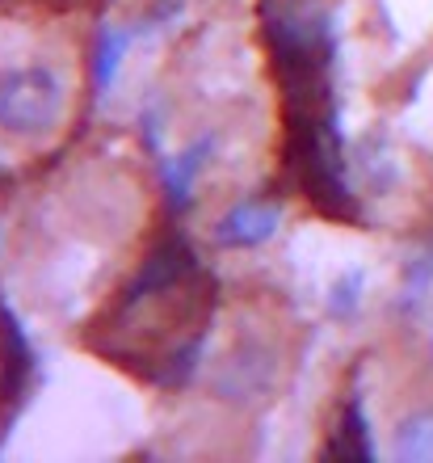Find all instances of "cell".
I'll return each instance as SVG.
<instances>
[{
    "label": "cell",
    "instance_id": "cell-1",
    "mask_svg": "<svg viewBox=\"0 0 433 463\" xmlns=\"http://www.w3.org/2000/svg\"><path fill=\"white\" fill-rule=\"evenodd\" d=\"M68 114V76L47 60L0 68V131L17 144H42Z\"/></svg>",
    "mask_w": 433,
    "mask_h": 463
},
{
    "label": "cell",
    "instance_id": "cell-2",
    "mask_svg": "<svg viewBox=\"0 0 433 463\" xmlns=\"http://www.w3.org/2000/svg\"><path fill=\"white\" fill-rule=\"evenodd\" d=\"M404 459H433V413H417L400 430V447Z\"/></svg>",
    "mask_w": 433,
    "mask_h": 463
}]
</instances>
